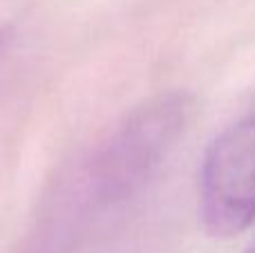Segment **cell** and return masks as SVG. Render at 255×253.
I'll use <instances>...</instances> for the list:
<instances>
[{"label":"cell","instance_id":"3957f363","mask_svg":"<svg viewBox=\"0 0 255 253\" xmlns=\"http://www.w3.org/2000/svg\"><path fill=\"white\" fill-rule=\"evenodd\" d=\"M7 38H9V31H7V27H0V47H2V45L7 43Z\"/></svg>","mask_w":255,"mask_h":253},{"label":"cell","instance_id":"277c9868","mask_svg":"<svg viewBox=\"0 0 255 253\" xmlns=\"http://www.w3.org/2000/svg\"><path fill=\"white\" fill-rule=\"evenodd\" d=\"M244 253H255V242H253V245H251V247H249V249H247V251H244Z\"/></svg>","mask_w":255,"mask_h":253},{"label":"cell","instance_id":"7a4b0ae2","mask_svg":"<svg viewBox=\"0 0 255 253\" xmlns=\"http://www.w3.org/2000/svg\"><path fill=\"white\" fill-rule=\"evenodd\" d=\"M197 211L217 238L255 224V117L233 124L208 146L197 177Z\"/></svg>","mask_w":255,"mask_h":253},{"label":"cell","instance_id":"6da1fadb","mask_svg":"<svg viewBox=\"0 0 255 253\" xmlns=\"http://www.w3.org/2000/svg\"><path fill=\"white\" fill-rule=\"evenodd\" d=\"M193 115V99L168 92L136 106L117 126L92 166V186L103 200L134 193L177 146Z\"/></svg>","mask_w":255,"mask_h":253}]
</instances>
